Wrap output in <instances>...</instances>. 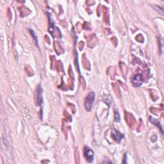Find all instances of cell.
<instances>
[{
	"mask_svg": "<svg viewBox=\"0 0 164 164\" xmlns=\"http://www.w3.org/2000/svg\"><path fill=\"white\" fill-rule=\"evenodd\" d=\"M95 100V94L94 92H91L87 95L85 99V108L87 111L88 112H91L92 108V106H93L94 102Z\"/></svg>",
	"mask_w": 164,
	"mask_h": 164,
	"instance_id": "1",
	"label": "cell"
},
{
	"mask_svg": "<svg viewBox=\"0 0 164 164\" xmlns=\"http://www.w3.org/2000/svg\"><path fill=\"white\" fill-rule=\"evenodd\" d=\"M84 157L87 162L89 163L92 162L94 160V151L89 147H85Z\"/></svg>",
	"mask_w": 164,
	"mask_h": 164,
	"instance_id": "2",
	"label": "cell"
},
{
	"mask_svg": "<svg viewBox=\"0 0 164 164\" xmlns=\"http://www.w3.org/2000/svg\"><path fill=\"white\" fill-rule=\"evenodd\" d=\"M35 103L37 105H40L42 103V93L41 85H39L35 92Z\"/></svg>",
	"mask_w": 164,
	"mask_h": 164,
	"instance_id": "3",
	"label": "cell"
},
{
	"mask_svg": "<svg viewBox=\"0 0 164 164\" xmlns=\"http://www.w3.org/2000/svg\"><path fill=\"white\" fill-rule=\"evenodd\" d=\"M142 82H143V78L141 75H137L132 78V83L135 87H140L142 85Z\"/></svg>",
	"mask_w": 164,
	"mask_h": 164,
	"instance_id": "4",
	"label": "cell"
},
{
	"mask_svg": "<svg viewBox=\"0 0 164 164\" xmlns=\"http://www.w3.org/2000/svg\"><path fill=\"white\" fill-rule=\"evenodd\" d=\"M112 136L113 137V139H114L115 141H117L118 142H120L121 140H122L124 137V135L122 133H121L119 131L115 130V129H113L112 131Z\"/></svg>",
	"mask_w": 164,
	"mask_h": 164,
	"instance_id": "5",
	"label": "cell"
},
{
	"mask_svg": "<svg viewBox=\"0 0 164 164\" xmlns=\"http://www.w3.org/2000/svg\"><path fill=\"white\" fill-rule=\"evenodd\" d=\"M149 120H150L151 122L153 124H155V125H157V126L158 127V128H159L160 129L161 131H162V133H163V129H162V126H161V125H160V123L159 121H158V120L155 119H153V118L151 117H150Z\"/></svg>",
	"mask_w": 164,
	"mask_h": 164,
	"instance_id": "6",
	"label": "cell"
},
{
	"mask_svg": "<svg viewBox=\"0 0 164 164\" xmlns=\"http://www.w3.org/2000/svg\"><path fill=\"white\" fill-rule=\"evenodd\" d=\"M114 118H115V121H120L121 120V117H120V115L119 113V112L117 110H115V113H114Z\"/></svg>",
	"mask_w": 164,
	"mask_h": 164,
	"instance_id": "7",
	"label": "cell"
},
{
	"mask_svg": "<svg viewBox=\"0 0 164 164\" xmlns=\"http://www.w3.org/2000/svg\"><path fill=\"white\" fill-rule=\"evenodd\" d=\"M30 32L31 33V35H32V37L33 38L34 40L35 41L36 43H37V46H38V40H37V35H36V34L35 33V31H34L32 30H30Z\"/></svg>",
	"mask_w": 164,
	"mask_h": 164,
	"instance_id": "8",
	"label": "cell"
}]
</instances>
